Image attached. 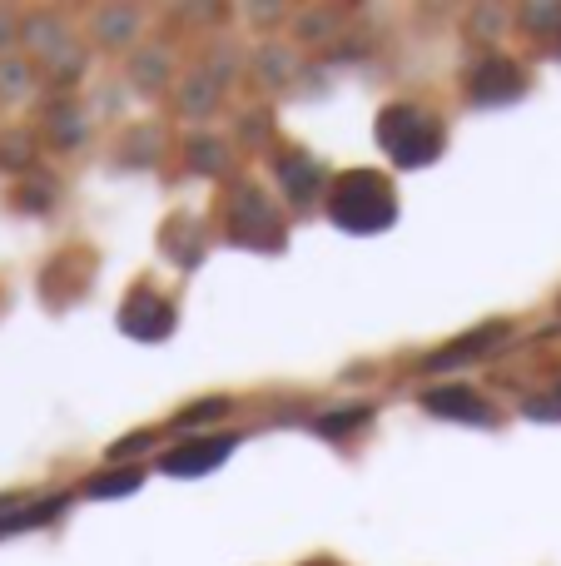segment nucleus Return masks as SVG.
Returning <instances> with one entry per match:
<instances>
[{"label": "nucleus", "mask_w": 561, "mask_h": 566, "mask_svg": "<svg viewBox=\"0 0 561 566\" xmlns=\"http://www.w3.org/2000/svg\"><path fill=\"white\" fill-rule=\"evenodd\" d=\"M229 447H234V442H229V437H219V442H209V447H189V452H174V457H169L164 467H169V472H209V467H214V462H219V457H224Z\"/></svg>", "instance_id": "7ed1b4c3"}, {"label": "nucleus", "mask_w": 561, "mask_h": 566, "mask_svg": "<svg viewBox=\"0 0 561 566\" xmlns=\"http://www.w3.org/2000/svg\"><path fill=\"white\" fill-rule=\"evenodd\" d=\"M427 408H432V413H472V418H487V408H482V403H472L467 393H447V398H427Z\"/></svg>", "instance_id": "20e7f679"}, {"label": "nucleus", "mask_w": 561, "mask_h": 566, "mask_svg": "<svg viewBox=\"0 0 561 566\" xmlns=\"http://www.w3.org/2000/svg\"><path fill=\"white\" fill-rule=\"evenodd\" d=\"M378 140L398 164H427L442 149V125L418 105H393L378 120Z\"/></svg>", "instance_id": "f03ea898"}, {"label": "nucleus", "mask_w": 561, "mask_h": 566, "mask_svg": "<svg viewBox=\"0 0 561 566\" xmlns=\"http://www.w3.org/2000/svg\"><path fill=\"white\" fill-rule=\"evenodd\" d=\"M333 219L343 224V229H363V234H373V229H383L388 219H393V189H388V179L383 174H373V169H358V174H343L338 179V189H333Z\"/></svg>", "instance_id": "f257e3e1"}]
</instances>
